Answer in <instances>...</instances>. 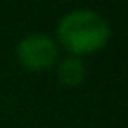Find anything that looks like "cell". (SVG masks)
I'll use <instances>...</instances> for the list:
<instances>
[{"mask_svg": "<svg viewBox=\"0 0 128 128\" xmlns=\"http://www.w3.org/2000/svg\"><path fill=\"white\" fill-rule=\"evenodd\" d=\"M112 36L108 20L96 10H72L60 18L56 26L58 44L72 56L94 54L102 50Z\"/></svg>", "mask_w": 128, "mask_h": 128, "instance_id": "cell-1", "label": "cell"}, {"mask_svg": "<svg viewBox=\"0 0 128 128\" xmlns=\"http://www.w3.org/2000/svg\"><path fill=\"white\" fill-rule=\"evenodd\" d=\"M58 42L46 34L34 32L24 36L16 44V58L18 62L32 72L48 70L58 62Z\"/></svg>", "mask_w": 128, "mask_h": 128, "instance_id": "cell-2", "label": "cell"}, {"mask_svg": "<svg viewBox=\"0 0 128 128\" xmlns=\"http://www.w3.org/2000/svg\"><path fill=\"white\" fill-rule=\"evenodd\" d=\"M56 76H58L60 84H64V86H80L84 82L86 68H84V64L78 56H70V58H64L58 64Z\"/></svg>", "mask_w": 128, "mask_h": 128, "instance_id": "cell-3", "label": "cell"}]
</instances>
